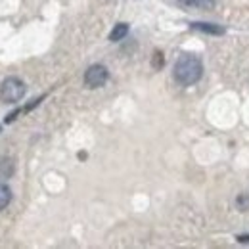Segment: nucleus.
Listing matches in <instances>:
<instances>
[{
    "label": "nucleus",
    "instance_id": "obj_1",
    "mask_svg": "<svg viewBox=\"0 0 249 249\" xmlns=\"http://www.w3.org/2000/svg\"><path fill=\"white\" fill-rule=\"evenodd\" d=\"M203 75V65L199 62V58L192 56V54H182L173 69V77L178 85L182 87H190L196 85Z\"/></svg>",
    "mask_w": 249,
    "mask_h": 249
},
{
    "label": "nucleus",
    "instance_id": "obj_2",
    "mask_svg": "<svg viewBox=\"0 0 249 249\" xmlns=\"http://www.w3.org/2000/svg\"><path fill=\"white\" fill-rule=\"evenodd\" d=\"M27 92V87L18 77H6L0 85V100L4 104H18Z\"/></svg>",
    "mask_w": 249,
    "mask_h": 249
},
{
    "label": "nucleus",
    "instance_id": "obj_3",
    "mask_svg": "<svg viewBox=\"0 0 249 249\" xmlns=\"http://www.w3.org/2000/svg\"><path fill=\"white\" fill-rule=\"evenodd\" d=\"M107 79H109V71L102 63H94V65H90L85 71V85L89 89H100V87H104L107 83Z\"/></svg>",
    "mask_w": 249,
    "mask_h": 249
},
{
    "label": "nucleus",
    "instance_id": "obj_4",
    "mask_svg": "<svg viewBox=\"0 0 249 249\" xmlns=\"http://www.w3.org/2000/svg\"><path fill=\"white\" fill-rule=\"evenodd\" d=\"M190 27L194 31H201L207 33V35H224V27L215 25V23H201V21H196V23H190Z\"/></svg>",
    "mask_w": 249,
    "mask_h": 249
},
{
    "label": "nucleus",
    "instance_id": "obj_5",
    "mask_svg": "<svg viewBox=\"0 0 249 249\" xmlns=\"http://www.w3.org/2000/svg\"><path fill=\"white\" fill-rule=\"evenodd\" d=\"M126 35H128V23H117L111 29V33H109V40L111 42H119V40H123Z\"/></svg>",
    "mask_w": 249,
    "mask_h": 249
},
{
    "label": "nucleus",
    "instance_id": "obj_6",
    "mask_svg": "<svg viewBox=\"0 0 249 249\" xmlns=\"http://www.w3.org/2000/svg\"><path fill=\"white\" fill-rule=\"evenodd\" d=\"M12 201V190L8 184L0 182V211H4Z\"/></svg>",
    "mask_w": 249,
    "mask_h": 249
},
{
    "label": "nucleus",
    "instance_id": "obj_7",
    "mask_svg": "<svg viewBox=\"0 0 249 249\" xmlns=\"http://www.w3.org/2000/svg\"><path fill=\"white\" fill-rule=\"evenodd\" d=\"M16 171V165L12 159H0V178H10Z\"/></svg>",
    "mask_w": 249,
    "mask_h": 249
},
{
    "label": "nucleus",
    "instance_id": "obj_8",
    "mask_svg": "<svg viewBox=\"0 0 249 249\" xmlns=\"http://www.w3.org/2000/svg\"><path fill=\"white\" fill-rule=\"evenodd\" d=\"M236 207H238V211H248L249 209L248 194H240V196H238V199H236Z\"/></svg>",
    "mask_w": 249,
    "mask_h": 249
},
{
    "label": "nucleus",
    "instance_id": "obj_9",
    "mask_svg": "<svg viewBox=\"0 0 249 249\" xmlns=\"http://www.w3.org/2000/svg\"><path fill=\"white\" fill-rule=\"evenodd\" d=\"M163 65H165L163 54H161V52H154V56H152V67H154V69H161Z\"/></svg>",
    "mask_w": 249,
    "mask_h": 249
},
{
    "label": "nucleus",
    "instance_id": "obj_10",
    "mask_svg": "<svg viewBox=\"0 0 249 249\" xmlns=\"http://www.w3.org/2000/svg\"><path fill=\"white\" fill-rule=\"evenodd\" d=\"M215 4H217V0H197L196 2V6L201 8V10H211Z\"/></svg>",
    "mask_w": 249,
    "mask_h": 249
},
{
    "label": "nucleus",
    "instance_id": "obj_11",
    "mask_svg": "<svg viewBox=\"0 0 249 249\" xmlns=\"http://www.w3.org/2000/svg\"><path fill=\"white\" fill-rule=\"evenodd\" d=\"M42 100H44V96H40V98H35V100H31V102H29V104H27V106L21 109V113H29L33 107H36V106H38Z\"/></svg>",
    "mask_w": 249,
    "mask_h": 249
},
{
    "label": "nucleus",
    "instance_id": "obj_12",
    "mask_svg": "<svg viewBox=\"0 0 249 249\" xmlns=\"http://www.w3.org/2000/svg\"><path fill=\"white\" fill-rule=\"evenodd\" d=\"M180 6H186V8H190V6H196V2L197 0H177Z\"/></svg>",
    "mask_w": 249,
    "mask_h": 249
},
{
    "label": "nucleus",
    "instance_id": "obj_13",
    "mask_svg": "<svg viewBox=\"0 0 249 249\" xmlns=\"http://www.w3.org/2000/svg\"><path fill=\"white\" fill-rule=\"evenodd\" d=\"M238 242H242V244H249V236H238Z\"/></svg>",
    "mask_w": 249,
    "mask_h": 249
}]
</instances>
